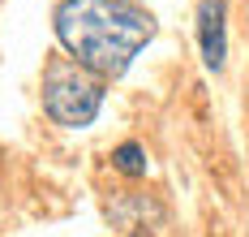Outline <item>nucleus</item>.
Listing matches in <instances>:
<instances>
[{"label":"nucleus","instance_id":"1","mask_svg":"<svg viewBox=\"0 0 249 237\" xmlns=\"http://www.w3.org/2000/svg\"><path fill=\"white\" fill-rule=\"evenodd\" d=\"M52 26L60 48L99 82L121 78L155 39V18L133 0H60Z\"/></svg>","mask_w":249,"mask_h":237},{"label":"nucleus","instance_id":"2","mask_svg":"<svg viewBox=\"0 0 249 237\" xmlns=\"http://www.w3.org/2000/svg\"><path fill=\"white\" fill-rule=\"evenodd\" d=\"M103 108V82L77 60H52L43 69V112L65 130H86Z\"/></svg>","mask_w":249,"mask_h":237},{"label":"nucleus","instance_id":"3","mask_svg":"<svg viewBox=\"0 0 249 237\" xmlns=\"http://www.w3.org/2000/svg\"><path fill=\"white\" fill-rule=\"evenodd\" d=\"M224 9L228 0H202L198 4V43H202V65L206 69H224L228 39H224Z\"/></svg>","mask_w":249,"mask_h":237},{"label":"nucleus","instance_id":"4","mask_svg":"<svg viewBox=\"0 0 249 237\" xmlns=\"http://www.w3.org/2000/svg\"><path fill=\"white\" fill-rule=\"evenodd\" d=\"M107 220L112 224H121V229H138V233H146V220H163V207L146 198V194H121L116 203H107Z\"/></svg>","mask_w":249,"mask_h":237},{"label":"nucleus","instance_id":"5","mask_svg":"<svg viewBox=\"0 0 249 237\" xmlns=\"http://www.w3.org/2000/svg\"><path fill=\"white\" fill-rule=\"evenodd\" d=\"M112 168L124 173V177H146L150 159H146V151H142L138 142H121V147L112 151Z\"/></svg>","mask_w":249,"mask_h":237},{"label":"nucleus","instance_id":"6","mask_svg":"<svg viewBox=\"0 0 249 237\" xmlns=\"http://www.w3.org/2000/svg\"><path fill=\"white\" fill-rule=\"evenodd\" d=\"M133 237H146V233H133Z\"/></svg>","mask_w":249,"mask_h":237}]
</instances>
